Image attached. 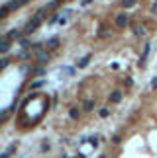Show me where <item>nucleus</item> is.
Here are the masks:
<instances>
[{"label": "nucleus", "mask_w": 157, "mask_h": 158, "mask_svg": "<svg viewBox=\"0 0 157 158\" xmlns=\"http://www.w3.org/2000/svg\"><path fill=\"white\" fill-rule=\"evenodd\" d=\"M39 23H41V18H38V16H34V20H29L26 26H24V33H34L35 29L39 27Z\"/></svg>", "instance_id": "obj_1"}, {"label": "nucleus", "mask_w": 157, "mask_h": 158, "mask_svg": "<svg viewBox=\"0 0 157 158\" xmlns=\"http://www.w3.org/2000/svg\"><path fill=\"white\" fill-rule=\"evenodd\" d=\"M114 23L118 27H128L130 26V16L128 14H116L114 16Z\"/></svg>", "instance_id": "obj_2"}, {"label": "nucleus", "mask_w": 157, "mask_h": 158, "mask_svg": "<svg viewBox=\"0 0 157 158\" xmlns=\"http://www.w3.org/2000/svg\"><path fill=\"white\" fill-rule=\"evenodd\" d=\"M49 59H51V55L47 53V51H41V53H38V60H39L41 64H45V63H47Z\"/></svg>", "instance_id": "obj_3"}, {"label": "nucleus", "mask_w": 157, "mask_h": 158, "mask_svg": "<svg viewBox=\"0 0 157 158\" xmlns=\"http://www.w3.org/2000/svg\"><path fill=\"white\" fill-rule=\"evenodd\" d=\"M149 49H151V45L146 43V47H143V53H141V59H140V64H141V66L146 64V59H147V55H149Z\"/></svg>", "instance_id": "obj_4"}, {"label": "nucleus", "mask_w": 157, "mask_h": 158, "mask_svg": "<svg viewBox=\"0 0 157 158\" xmlns=\"http://www.w3.org/2000/svg\"><path fill=\"white\" fill-rule=\"evenodd\" d=\"M120 100H122V92H120V90H116V92L110 94V102H112V104H118Z\"/></svg>", "instance_id": "obj_5"}, {"label": "nucleus", "mask_w": 157, "mask_h": 158, "mask_svg": "<svg viewBox=\"0 0 157 158\" xmlns=\"http://www.w3.org/2000/svg\"><path fill=\"white\" fill-rule=\"evenodd\" d=\"M88 60H90V55H87V57H83V59H78V60H77V66H78V69H84V66L88 64Z\"/></svg>", "instance_id": "obj_6"}, {"label": "nucleus", "mask_w": 157, "mask_h": 158, "mask_svg": "<svg viewBox=\"0 0 157 158\" xmlns=\"http://www.w3.org/2000/svg\"><path fill=\"white\" fill-rule=\"evenodd\" d=\"M20 35H22L20 29H12V31L6 35V37H8V39H20Z\"/></svg>", "instance_id": "obj_7"}, {"label": "nucleus", "mask_w": 157, "mask_h": 158, "mask_svg": "<svg viewBox=\"0 0 157 158\" xmlns=\"http://www.w3.org/2000/svg\"><path fill=\"white\" fill-rule=\"evenodd\" d=\"M57 45H59V39L57 37H53V39L47 41V47H49V49H57Z\"/></svg>", "instance_id": "obj_8"}, {"label": "nucleus", "mask_w": 157, "mask_h": 158, "mask_svg": "<svg viewBox=\"0 0 157 158\" xmlns=\"http://www.w3.org/2000/svg\"><path fill=\"white\" fill-rule=\"evenodd\" d=\"M137 0H122V6L124 8H132V6H136Z\"/></svg>", "instance_id": "obj_9"}, {"label": "nucleus", "mask_w": 157, "mask_h": 158, "mask_svg": "<svg viewBox=\"0 0 157 158\" xmlns=\"http://www.w3.org/2000/svg\"><path fill=\"white\" fill-rule=\"evenodd\" d=\"M8 49H10V43H8V41H0V53H6Z\"/></svg>", "instance_id": "obj_10"}, {"label": "nucleus", "mask_w": 157, "mask_h": 158, "mask_svg": "<svg viewBox=\"0 0 157 158\" xmlns=\"http://www.w3.org/2000/svg\"><path fill=\"white\" fill-rule=\"evenodd\" d=\"M134 33L136 35H143V33H146V27H143V26H134Z\"/></svg>", "instance_id": "obj_11"}, {"label": "nucleus", "mask_w": 157, "mask_h": 158, "mask_svg": "<svg viewBox=\"0 0 157 158\" xmlns=\"http://www.w3.org/2000/svg\"><path fill=\"white\" fill-rule=\"evenodd\" d=\"M20 6H22V4H20V0H12V2L8 4V8H10V10H18Z\"/></svg>", "instance_id": "obj_12"}, {"label": "nucleus", "mask_w": 157, "mask_h": 158, "mask_svg": "<svg viewBox=\"0 0 157 158\" xmlns=\"http://www.w3.org/2000/svg\"><path fill=\"white\" fill-rule=\"evenodd\" d=\"M8 64H10V59H8V57L0 59V70H2V69H6V66H8Z\"/></svg>", "instance_id": "obj_13"}, {"label": "nucleus", "mask_w": 157, "mask_h": 158, "mask_svg": "<svg viewBox=\"0 0 157 158\" xmlns=\"http://www.w3.org/2000/svg\"><path fill=\"white\" fill-rule=\"evenodd\" d=\"M57 6H59V0H53V2H49V4L45 6V8H47V10H55Z\"/></svg>", "instance_id": "obj_14"}, {"label": "nucleus", "mask_w": 157, "mask_h": 158, "mask_svg": "<svg viewBox=\"0 0 157 158\" xmlns=\"http://www.w3.org/2000/svg\"><path fill=\"white\" fill-rule=\"evenodd\" d=\"M92 107H94V102L92 100H87V102H84V109H87V111H90Z\"/></svg>", "instance_id": "obj_15"}, {"label": "nucleus", "mask_w": 157, "mask_h": 158, "mask_svg": "<svg viewBox=\"0 0 157 158\" xmlns=\"http://www.w3.org/2000/svg\"><path fill=\"white\" fill-rule=\"evenodd\" d=\"M8 12H10L8 6H2V8H0V20H2V18H4L6 14H8Z\"/></svg>", "instance_id": "obj_16"}, {"label": "nucleus", "mask_w": 157, "mask_h": 158, "mask_svg": "<svg viewBox=\"0 0 157 158\" xmlns=\"http://www.w3.org/2000/svg\"><path fill=\"white\" fill-rule=\"evenodd\" d=\"M69 115H71V119H78V109H71V111H69Z\"/></svg>", "instance_id": "obj_17"}, {"label": "nucleus", "mask_w": 157, "mask_h": 158, "mask_svg": "<svg viewBox=\"0 0 157 158\" xmlns=\"http://www.w3.org/2000/svg\"><path fill=\"white\" fill-rule=\"evenodd\" d=\"M108 113H110V111H108V107H102L100 111H98V115H100V117H108Z\"/></svg>", "instance_id": "obj_18"}, {"label": "nucleus", "mask_w": 157, "mask_h": 158, "mask_svg": "<svg viewBox=\"0 0 157 158\" xmlns=\"http://www.w3.org/2000/svg\"><path fill=\"white\" fill-rule=\"evenodd\" d=\"M88 143L92 144V147H96V144H98V139H96V137H90V139H88Z\"/></svg>", "instance_id": "obj_19"}, {"label": "nucleus", "mask_w": 157, "mask_h": 158, "mask_svg": "<svg viewBox=\"0 0 157 158\" xmlns=\"http://www.w3.org/2000/svg\"><path fill=\"white\" fill-rule=\"evenodd\" d=\"M39 86H43V80H38V82L32 84V88H39Z\"/></svg>", "instance_id": "obj_20"}, {"label": "nucleus", "mask_w": 157, "mask_h": 158, "mask_svg": "<svg viewBox=\"0 0 157 158\" xmlns=\"http://www.w3.org/2000/svg\"><path fill=\"white\" fill-rule=\"evenodd\" d=\"M112 141H114V143H120V141H122V137H120V135H114Z\"/></svg>", "instance_id": "obj_21"}, {"label": "nucleus", "mask_w": 157, "mask_h": 158, "mask_svg": "<svg viewBox=\"0 0 157 158\" xmlns=\"http://www.w3.org/2000/svg\"><path fill=\"white\" fill-rule=\"evenodd\" d=\"M20 45H22V47H29V41H26V39H22V41H20Z\"/></svg>", "instance_id": "obj_22"}, {"label": "nucleus", "mask_w": 157, "mask_h": 158, "mask_svg": "<svg viewBox=\"0 0 157 158\" xmlns=\"http://www.w3.org/2000/svg\"><path fill=\"white\" fill-rule=\"evenodd\" d=\"M151 88L157 90V78H153V80H151Z\"/></svg>", "instance_id": "obj_23"}, {"label": "nucleus", "mask_w": 157, "mask_h": 158, "mask_svg": "<svg viewBox=\"0 0 157 158\" xmlns=\"http://www.w3.org/2000/svg\"><path fill=\"white\" fill-rule=\"evenodd\" d=\"M0 158H10V152H8V150H6L4 154H0Z\"/></svg>", "instance_id": "obj_24"}, {"label": "nucleus", "mask_w": 157, "mask_h": 158, "mask_svg": "<svg viewBox=\"0 0 157 158\" xmlns=\"http://www.w3.org/2000/svg\"><path fill=\"white\" fill-rule=\"evenodd\" d=\"M28 2H29V0H20V4H22V6H24V4H28Z\"/></svg>", "instance_id": "obj_25"}, {"label": "nucleus", "mask_w": 157, "mask_h": 158, "mask_svg": "<svg viewBox=\"0 0 157 158\" xmlns=\"http://www.w3.org/2000/svg\"><path fill=\"white\" fill-rule=\"evenodd\" d=\"M153 12H155V14H157V2H155V6H153Z\"/></svg>", "instance_id": "obj_26"}]
</instances>
